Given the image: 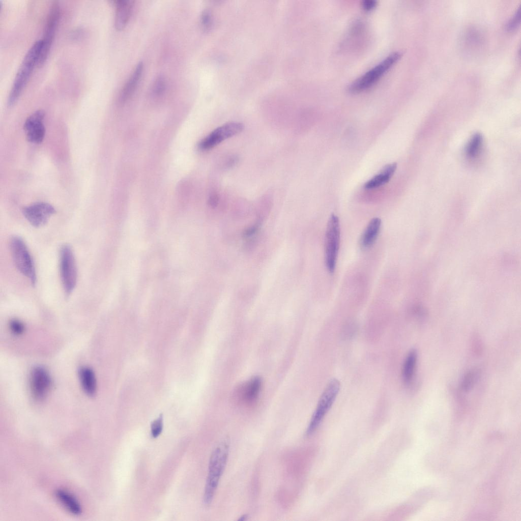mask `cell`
Instances as JSON below:
<instances>
[{"label": "cell", "mask_w": 521, "mask_h": 521, "mask_svg": "<svg viewBox=\"0 0 521 521\" xmlns=\"http://www.w3.org/2000/svg\"><path fill=\"white\" fill-rule=\"evenodd\" d=\"M165 89L166 81L164 77L162 75L158 76L153 84V94L155 96H160L164 93Z\"/></svg>", "instance_id": "obj_24"}, {"label": "cell", "mask_w": 521, "mask_h": 521, "mask_svg": "<svg viewBox=\"0 0 521 521\" xmlns=\"http://www.w3.org/2000/svg\"><path fill=\"white\" fill-rule=\"evenodd\" d=\"M483 143V136L479 133L473 135L466 148V154L470 158H474L479 154Z\"/></svg>", "instance_id": "obj_21"}, {"label": "cell", "mask_w": 521, "mask_h": 521, "mask_svg": "<svg viewBox=\"0 0 521 521\" xmlns=\"http://www.w3.org/2000/svg\"><path fill=\"white\" fill-rule=\"evenodd\" d=\"M258 224H256L247 228L243 232V236L245 237H250L254 235L258 228Z\"/></svg>", "instance_id": "obj_29"}, {"label": "cell", "mask_w": 521, "mask_h": 521, "mask_svg": "<svg viewBox=\"0 0 521 521\" xmlns=\"http://www.w3.org/2000/svg\"><path fill=\"white\" fill-rule=\"evenodd\" d=\"M45 113L39 109L32 113L25 120L23 129L27 141L33 143H40L45 134L43 121Z\"/></svg>", "instance_id": "obj_12"}, {"label": "cell", "mask_w": 521, "mask_h": 521, "mask_svg": "<svg viewBox=\"0 0 521 521\" xmlns=\"http://www.w3.org/2000/svg\"><path fill=\"white\" fill-rule=\"evenodd\" d=\"M401 56L399 52L391 53L350 85L349 92L359 93L371 88L397 62Z\"/></svg>", "instance_id": "obj_4"}, {"label": "cell", "mask_w": 521, "mask_h": 521, "mask_svg": "<svg viewBox=\"0 0 521 521\" xmlns=\"http://www.w3.org/2000/svg\"><path fill=\"white\" fill-rule=\"evenodd\" d=\"M10 249L16 267L34 285L37 278L36 269L32 257L23 240L19 236L13 237L10 241Z\"/></svg>", "instance_id": "obj_5"}, {"label": "cell", "mask_w": 521, "mask_h": 521, "mask_svg": "<svg viewBox=\"0 0 521 521\" xmlns=\"http://www.w3.org/2000/svg\"><path fill=\"white\" fill-rule=\"evenodd\" d=\"M521 5H520L516 9L514 15L508 21L506 25V29L508 32H512L515 30L520 24L521 17Z\"/></svg>", "instance_id": "obj_23"}, {"label": "cell", "mask_w": 521, "mask_h": 521, "mask_svg": "<svg viewBox=\"0 0 521 521\" xmlns=\"http://www.w3.org/2000/svg\"><path fill=\"white\" fill-rule=\"evenodd\" d=\"M163 426V417L162 414L155 419L151 424V432L152 437H158L161 433Z\"/></svg>", "instance_id": "obj_25"}, {"label": "cell", "mask_w": 521, "mask_h": 521, "mask_svg": "<svg viewBox=\"0 0 521 521\" xmlns=\"http://www.w3.org/2000/svg\"><path fill=\"white\" fill-rule=\"evenodd\" d=\"M230 446V439L228 436H226L220 440L211 453L203 499L206 505L210 504L213 501L228 461Z\"/></svg>", "instance_id": "obj_1"}, {"label": "cell", "mask_w": 521, "mask_h": 521, "mask_svg": "<svg viewBox=\"0 0 521 521\" xmlns=\"http://www.w3.org/2000/svg\"><path fill=\"white\" fill-rule=\"evenodd\" d=\"M340 225L338 217L332 214L328 220L325 242V263L332 273L335 268L340 242Z\"/></svg>", "instance_id": "obj_6"}, {"label": "cell", "mask_w": 521, "mask_h": 521, "mask_svg": "<svg viewBox=\"0 0 521 521\" xmlns=\"http://www.w3.org/2000/svg\"><path fill=\"white\" fill-rule=\"evenodd\" d=\"M340 384L336 379H333L328 383L322 393L316 407L312 414L306 430V436L309 437L317 429L325 416L333 404L340 390Z\"/></svg>", "instance_id": "obj_3"}, {"label": "cell", "mask_w": 521, "mask_h": 521, "mask_svg": "<svg viewBox=\"0 0 521 521\" xmlns=\"http://www.w3.org/2000/svg\"><path fill=\"white\" fill-rule=\"evenodd\" d=\"M478 377V372L475 370H472L467 373L464 377L461 384V387L463 391L468 392L470 390L477 380Z\"/></svg>", "instance_id": "obj_22"}, {"label": "cell", "mask_w": 521, "mask_h": 521, "mask_svg": "<svg viewBox=\"0 0 521 521\" xmlns=\"http://www.w3.org/2000/svg\"><path fill=\"white\" fill-rule=\"evenodd\" d=\"M200 20L203 29L206 31H209L212 22L211 11L208 9L204 10L201 13Z\"/></svg>", "instance_id": "obj_27"}, {"label": "cell", "mask_w": 521, "mask_h": 521, "mask_svg": "<svg viewBox=\"0 0 521 521\" xmlns=\"http://www.w3.org/2000/svg\"><path fill=\"white\" fill-rule=\"evenodd\" d=\"M143 71V64L139 63L136 67L130 78L123 88L120 96L121 103L127 101L134 93L141 77Z\"/></svg>", "instance_id": "obj_19"}, {"label": "cell", "mask_w": 521, "mask_h": 521, "mask_svg": "<svg viewBox=\"0 0 521 521\" xmlns=\"http://www.w3.org/2000/svg\"><path fill=\"white\" fill-rule=\"evenodd\" d=\"M247 518H248V515L246 514H243L242 515H241L239 517V518L238 519V520H239H239L244 521V520H247Z\"/></svg>", "instance_id": "obj_31"}, {"label": "cell", "mask_w": 521, "mask_h": 521, "mask_svg": "<svg viewBox=\"0 0 521 521\" xmlns=\"http://www.w3.org/2000/svg\"><path fill=\"white\" fill-rule=\"evenodd\" d=\"M244 129L243 124L239 122H231L221 126L202 139L198 144L201 150H208L216 147L223 140L231 137Z\"/></svg>", "instance_id": "obj_9"}, {"label": "cell", "mask_w": 521, "mask_h": 521, "mask_svg": "<svg viewBox=\"0 0 521 521\" xmlns=\"http://www.w3.org/2000/svg\"><path fill=\"white\" fill-rule=\"evenodd\" d=\"M9 326L11 332L16 335L22 334L25 331V326L23 323L17 319L11 320Z\"/></svg>", "instance_id": "obj_26"}, {"label": "cell", "mask_w": 521, "mask_h": 521, "mask_svg": "<svg viewBox=\"0 0 521 521\" xmlns=\"http://www.w3.org/2000/svg\"><path fill=\"white\" fill-rule=\"evenodd\" d=\"M377 2L373 0H367L363 1L362 6L363 9L367 11H369L375 8Z\"/></svg>", "instance_id": "obj_28"}, {"label": "cell", "mask_w": 521, "mask_h": 521, "mask_svg": "<svg viewBox=\"0 0 521 521\" xmlns=\"http://www.w3.org/2000/svg\"><path fill=\"white\" fill-rule=\"evenodd\" d=\"M22 213L30 223L36 227L45 225L55 213L54 208L45 202H37L24 207Z\"/></svg>", "instance_id": "obj_11"}, {"label": "cell", "mask_w": 521, "mask_h": 521, "mask_svg": "<svg viewBox=\"0 0 521 521\" xmlns=\"http://www.w3.org/2000/svg\"><path fill=\"white\" fill-rule=\"evenodd\" d=\"M60 270L64 292L69 296L74 290L77 282V268L72 248L62 246L60 251Z\"/></svg>", "instance_id": "obj_7"}, {"label": "cell", "mask_w": 521, "mask_h": 521, "mask_svg": "<svg viewBox=\"0 0 521 521\" xmlns=\"http://www.w3.org/2000/svg\"><path fill=\"white\" fill-rule=\"evenodd\" d=\"M417 361V353L415 350H411L405 358L402 370V380L407 385L410 384L413 379Z\"/></svg>", "instance_id": "obj_20"}, {"label": "cell", "mask_w": 521, "mask_h": 521, "mask_svg": "<svg viewBox=\"0 0 521 521\" xmlns=\"http://www.w3.org/2000/svg\"><path fill=\"white\" fill-rule=\"evenodd\" d=\"M43 44L42 39L37 40L24 55L16 73L8 98V105L13 106L18 100L37 62Z\"/></svg>", "instance_id": "obj_2"}, {"label": "cell", "mask_w": 521, "mask_h": 521, "mask_svg": "<svg viewBox=\"0 0 521 521\" xmlns=\"http://www.w3.org/2000/svg\"><path fill=\"white\" fill-rule=\"evenodd\" d=\"M60 17V7L59 2L54 1L50 6L47 15L43 38L42 39V46L37 64V66L39 68L43 66L47 58L59 24Z\"/></svg>", "instance_id": "obj_8"}, {"label": "cell", "mask_w": 521, "mask_h": 521, "mask_svg": "<svg viewBox=\"0 0 521 521\" xmlns=\"http://www.w3.org/2000/svg\"><path fill=\"white\" fill-rule=\"evenodd\" d=\"M218 201L219 197L218 195L216 193H213L211 194L209 197L208 200L209 205L213 208H214L217 206Z\"/></svg>", "instance_id": "obj_30"}, {"label": "cell", "mask_w": 521, "mask_h": 521, "mask_svg": "<svg viewBox=\"0 0 521 521\" xmlns=\"http://www.w3.org/2000/svg\"><path fill=\"white\" fill-rule=\"evenodd\" d=\"M381 226V220L378 217L373 218L369 221L360 239V246L362 249H367L373 245L380 233Z\"/></svg>", "instance_id": "obj_15"}, {"label": "cell", "mask_w": 521, "mask_h": 521, "mask_svg": "<svg viewBox=\"0 0 521 521\" xmlns=\"http://www.w3.org/2000/svg\"><path fill=\"white\" fill-rule=\"evenodd\" d=\"M263 381L259 377H253L241 384L235 394L241 401L249 404L257 400L262 390Z\"/></svg>", "instance_id": "obj_13"}, {"label": "cell", "mask_w": 521, "mask_h": 521, "mask_svg": "<svg viewBox=\"0 0 521 521\" xmlns=\"http://www.w3.org/2000/svg\"><path fill=\"white\" fill-rule=\"evenodd\" d=\"M79 381L82 390L89 396H94L97 390V379L93 370L89 367H81L78 371Z\"/></svg>", "instance_id": "obj_16"}, {"label": "cell", "mask_w": 521, "mask_h": 521, "mask_svg": "<svg viewBox=\"0 0 521 521\" xmlns=\"http://www.w3.org/2000/svg\"><path fill=\"white\" fill-rule=\"evenodd\" d=\"M51 386V377L45 368L36 366L32 369L30 377V387L32 396L35 400H44Z\"/></svg>", "instance_id": "obj_10"}, {"label": "cell", "mask_w": 521, "mask_h": 521, "mask_svg": "<svg viewBox=\"0 0 521 521\" xmlns=\"http://www.w3.org/2000/svg\"><path fill=\"white\" fill-rule=\"evenodd\" d=\"M111 2L116 8L115 27L118 30H121L125 27L129 19L134 2L129 0H115Z\"/></svg>", "instance_id": "obj_14"}, {"label": "cell", "mask_w": 521, "mask_h": 521, "mask_svg": "<svg viewBox=\"0 0 521 521\" xmlns=\"http://www.w3.org/2000/svg\"><path fill=\"white\" fill-rule=\"evenodd\" d=\"M57 500L70 513L79 515L82 513V507L76 498L69 491L63 489H57L55 492Z\"/></svg>", "instance_id": "obj_17"}, {"label": "cell", "mask_w": 521, "mask_h": 521, "mask_svg": "<svg viewBox=\"0 0 521 521\" xmlns=\"http://www.w3.org/2000/svg\"><path fill=\"white\" fill-rule=\"evenodd\" d=\"M397 164L396 163L385 165L380 172L364 184V188L366 189H374L388 183L395 172Z\"/></svg>", "instance_id": "obj_18"}]
</instances>
